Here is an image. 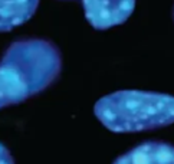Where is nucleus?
<instances>
[{
    "label": "nucleus",
    "instance_id": "f257e3e1",
    "mask_svg": "<svg viewBox=\"0 0 174 164\" xmlns=\"http://www.w3.org/2000/svg\"><path fill=\"white\" fill-rule=\"evenodd\" d=\"M62 71V55L46 39L27 37L9 45L0 59V110L45 91Z\"/></svg>",
    "mask_w": 174,
    "mask_h": 164
},
{
    "label": "nucleus",
    "instance_id": "f03ea898",
    "mask_svg": "<svg viewBox=\"0 0 174 164\" xmlns=\"http://www.w3.org/2000/svg\"><path fill=\"white\" fill-rule=\"evenodd\" d=\"M94 114L112 132H139L174 124V97L153 91L122 89L99 98Z\"/></svg>",
    "mask_w": 174,
    "mask_h": 164
},
{
    "label": "nucleus",
    "instance_id": "7ed1b4c3",
    "mask_svg": "<svg viewBox=\"0 0 174 164\" xmlns=\"http://www.w3.org/2000/svg\"><path fill=\"white\" fill-rule=\"evenodd\" d=\"M85 19L97 30L122 25L135 9V0H82Z\"/></svg>",
    "mask_w": 174,
    "mask_h": 164
},
{
    "label": "nucleus",
    "instance_id": "20e7f679",
    "mask_svg": "<svg viewBox=\"0 0 174 164\" xmlns=\"http://www.w3.org/2000/svg\"><path fill=\"white\" fill-rule=\"evenodd\" d=\"M112 164H174V146L164 141H144Z\"/></svg>",
    "mask_w": 174,
    "mask_h": 164
},
{
    "label": "nucleus",
    "instance_id": "39448f33",
    "mask_svg": "<svg viewBox=\"0 0 174 164\" xmlns=\"http://www.w3.org/2000/svg\"><path fill=\"white\" fill-rule=\"evenodd\" d=\"M40 0H0V32L23 25L37 10Z\"/></svg>",
    "mask_w": 174,
    "mask_h": 164
},
{
    "label": "nucleus",
    "instance_id": "423d86ee",
    "mask_svg": "<svg viewBox=\"0 0 174 164\" xmlns=\"http://www.w3.org/2000/svg\"><path fill=\"white\" fill-rule=\"evenodd\" d=\"M0 164H15L9 150L4 147L1 143H0Z\"/></svg>",
    "mask_w": 174,
    "mask_h": 164
},
{
    "label": "nucleus",
    "instance_id": "0eeeda50",
    "mask_svg": "<svg viewBox=\"0 0 174 164\" xmlns=\"http://www.w3.org/2000/svg\"><path fill=\"white\" fill-rule=\"evenodd\" d=\"M173 16H174V12H173Z\"/></svg>",
    "mask_w": 174,
    "mask_h": 164
}]
</instances>
